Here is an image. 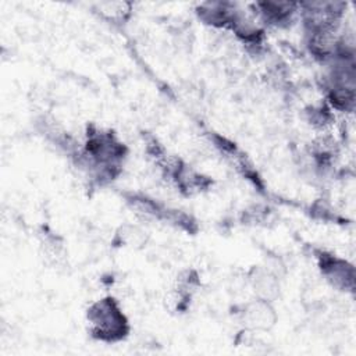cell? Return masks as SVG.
Listing matches in <instances>:
<instances>
[{
  "instance_id": "obj_2",
  "label": "cell",
  "mask_w": 356,
  "mask_h": 356,
  "mask_svg": "<svg viewBox=\"0 0 356 356\" xmlns=\"http://www.w3.org/2000/svg\"><path fill=\"white\" fill-rule=\"evenodd\" d=\"M346 3L341 1H309L299 3L305 33L325 32L338 33Z\"/></svg>"
},
{
  "instance_id": "obj_11",
  "label": "cell",
  "mask_w": 356,
  "mask_h": 356,
  "mask_svg": "<svg viewBox=\"0 0 356 356\" xmlns=\"http://www.w3.org/2000/svg\"><path fill=\"white\" fill-rule=\"evenodd\" d=\"M273 213L267 206L254 204L246 210H243L242 221L243 224L249 225H267L268 221H271Z\"/></svg>"
},
{
  "instance_id": "obj_6",
  "label": "cell",
  "mask_w": 356,
  "mask_h": 356,
  "mask_svg": "<svg viewBox=\"0 0 356 356\" xmlns=\"http://www.w3.org/2000/svg\"><path fill=\"white\" fill-rule=\"evenodd\" d=\"M241 318L248 330L268 331L277 323V313L271 300L256 298L243 306Z\"/></svg>"
},
{
  "instance_id": "obj_5",
  "label": "cell",
  "mask_w": 356,
  "mask_h": 356,
  "mask_svg": "<svg viewBox=\"0 0 356 356\" xmlns=\"http://www.w3.org/2000/svg\"><path fill=\"white\" fill-rule=\"evenodd\" d=\"M239 8L238 4L231 1H206L200 3L195 13L204 25L229 31Z\"/></svg>"
},
{
  "instance_id": "obj_8",
  "label": "cell",
  "mask_w": 356,
  "mask_h": 356,
  "mask_svg": "<svg viewBox=\"0 0 356 356\" xmlns=\"http://www.w3.org/2000/svg\"><path fill=\"white\" fill-rule=\"evenodd\" d=\"M125 202L136 214H139L145 218L167 221L170 211H171V209L163 206L161 203H159L154 199H152L146 195H142V193L125 195Z\"/></svg>"
},
{
  "instance_id": "obj_9",
  "label": "cell",
  "mask_w": 356,
  "mask_h": 356,
  "mask_svg": "<svg viewBox=\"0 0 356 356\" xmlns=\"http://www.w3.org/2000/svg\"><path fill=\"white\" fill-rule=\"evenodd\" d=\"M95 11H97L103 18L114 22H124L131 17L132 4L127 1H104L97 3L95 6Z\"/></svg>"
},
{
  "instance_id": "obj_3",
  "label": "cell",
  "mask_w": 356,
  "mask_h": 356,
  "mask_svg": "<svg viewBox=\"0 0 356 356\" xmlns=\"http://www.w3.org/2000/svg\"><path fill=\"white\" fill-rule=\"evenodd\" d=\"M316 261L323 278L332 288L341 292H353L355 289L353 264L327 250H317Z\"/></svg>"
},
{
  "instance_id": "obj_7",
  "label": "cell",
  "mask_w": 356,
  "mask_h": 356,
  "mask_svg": "<svg viewBox=\"0 0 356 356\" xmlns=\"http://www.w3.org/2000/svg\"><path fill=\"white\" fill-rule=\"evenodd\" d=\"M250 285L256 298L273 300L280 291L278 275L268 267H254L249 274Z\"/></svg>"
},
{
  "instance_id": "obj_4",
  "label": "cell",
  "mask_w": 356,
  "mask_h": 356,
  "mask_svg": "<svg viewBox=\"0 0 356 356\" xmlns=\"http://www.w3.org/2000/svg\"><path fill=\"white\" fill-rule=\"evenodd\" d=\"M253 15L273 28H286L299 13V3L292 1H256L252 4Z\"/></svg>"
},
{
  "instance_id": "obj_1",
  "label": "cell",
  "mask_w": 356,
  "mask_h": 356,
  "mask_svg": "<svg viewBox=\"0 0 356 356\" xmlns=\"http://www.w3.org/2000/svg\"><path fill=\"white\" fill-rule=\"evenodd\" d=\"M90 335L102 342H118L128 337L129 323L113 296L95 300L86 310Z\"/></svg>"
},
{
  "instance_id": "obj_10",
  "label": "cell",
  "mask_w": 356,
  "mask_h": 356,
  "mask_svg": "<svg viewBox=\"0 0 356 356\" xmlns=\"http://www.w3.org/2000/svg\"><path fill=\"white\" fill-rule=\"evenodd\" d=\"M306 114V121L316 129L324 131L331 125L334 121V115L331 111V107L327 103H320L314 106H309L305 110Z\"/></svg>"
}]
</instances>
